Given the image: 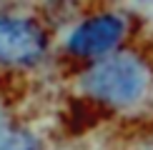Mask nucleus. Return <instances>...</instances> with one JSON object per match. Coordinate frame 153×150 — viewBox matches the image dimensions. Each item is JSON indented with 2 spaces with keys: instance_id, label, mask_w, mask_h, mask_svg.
<instances>
[{
  "instance_id": "f257e3e1",
  "label": "nucleus",
  "mask_w": 153,
  "mask_h": 150,
  "mask_svg": "<svg viewBox=\"0 0 153 150\" xmlns=\"http://www.w3.org/2000/svg\"><path fill=\"white\" fill-rule=\"evenodd\" d=\"M151 88V73L143 60L131 53L105 55L83 75V90L113 108L141 103Z\"/></svg>"
},
{
  "instance_id": "f03ea898",
  "label": "nucleus",
  "mask_w": 153,
  "mask_h": 150,
  "mask_svg": "<svg viewBox=\"0 0 153 150\" xmlns=\"http://www.w3.org/2000/svg\"><path fill=\"white\" fill-rule=\"evenodd\" d=\"M45 53V35L33 20L0 18V62L28 65Z\"/></svg>"
},
{
  "instance_id": "7ed1b4c3",
  "label": "nucleus",
  "mask_w": 153,
  "mask_h": 150,
  "mask_svg": "<svg viewBox=\"0 0 153 150\" xmlns=\"http://www.w3.org/2000/svg\"><path fill=\"white\" fill-rule=\"evenodd\" d=\"M126 23L118 15H98L80 23L68 38V50L78 58H105L120 43Z\"/></svg>"
},
{
  "instance_id": "20e7f679",
  "label": "nucleus",
  "mask_w": 153,
  "mask_h": 150,
  "mask_svg": "<svg viewBox=\"0 0 153 150\" xmlns=\"http://www.w3.org/2000/svg\"><path fill=\"white\" fill-rule=\"evenodd\" d=\"M0 150H43L40 140L30 133H8L0 143Z\"/></svg>"
},
{
  "instance_id": "39448f33",
  "label": "nucleus",
  "mask_w": 153,
  "mask_h": 150,
  "mask_svg": "<svg viewBox=\"0 0 153 150\" xmlns=\"http://www.w3.org/2000/svg\"><path fill=\"white\" fill-rule=\"evenodd\" d=\"M8 135V123H5V112L0 108V143H3V138Z\"/></svg>"
}]
</instances>
